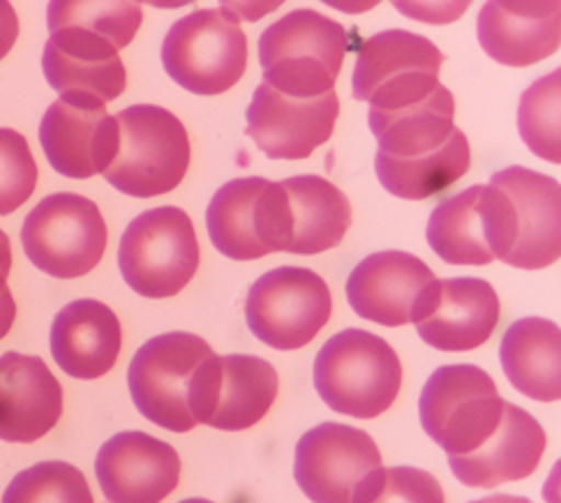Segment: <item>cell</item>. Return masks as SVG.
I'll list each match as a JSON object with an SVG mask.
<instances>
[{"label":"cell","instance_id":"cell-10","mask_svg":"<svg viewBox=\"0 0 561 503\" xmlns=\"http://www.w3.org/2000/svg\"><path fill=\"white\" fill-rule=\"evenodd\" d=\"M427 243L453 266H488L506 261L515 243L508 196L492 185H471L444 199L427 222Z\"/></svg>","mask_w":561,"mask_h":503},{"label":"cell","instance_id":"cell-26","mask_svg":"<svg viewBox=\"0 0 561 503\" xmlns=\"http://www.w3.org/2000/svg\"><path fill=\"white\" fill-rule=\"evenodd\" d=\"M453 116H456V100L446 85L398 112H370L368 123L379 141L375 162H412L437 156L458 133Z\"/></svg>","mask_w":561,"mask_h":503},{"label":"cell","instance_id":"cell-4","mask_svg":"<svg viewBox=\"0 0 561 503\" xmlns=\"http://www.w3.org/2000/svg\"><path fill=\"white\" fill-rule=\"evenodd\" d=\"M506 400L477 365H444L423 386L421 425L448 457H462L488 444L500 430Z\"/></svg>","mask_w":561,"mask_h":503},{"label":"cell","instance_id":"cell-21","mask_svg":"<svg viewBox=\"0 0 561 503\" xmlns=\"http://www.w3.org/2000/svg\"><path fill=\"white\" fill-rule=\"evenodd\" d=\"M42 70L54 91L89 93L114 102L125 93L127 72L112 39L75 24L49 26Z\"/></svg>","mask_w":561,"mask_h":503},{"label":"cell","instance_id":"cell-3","mask_svg":"<svg viewBox=\"0 0 561 503\" xmlns=\"http://www.w3.org/2000/svg\"><path fill=\"white\" fill-rule=\"evenodd\" d=\"M118 150L102 176L118 192L150 199L174 192L190 169L185 125L162 106L135 104L116 116Z\"/></svg>","mask_w":561,"mask_h":503},{"label":"cell","instance_id":"cell-12","mask_svg":"<svg viewBox=\"0 0 561 503\" xmlns=\"http://www.w3.org/2000/svg\"><path fill=\"white\" fill-rule=\"evenodd\" d=\"M329 284L308 268L283 266L259 277L245 300V319L256 340L277 352L308 346L331 321Z\"/></svg>","mask_w":561,"mask_h":503},{"label":"cell","instance_id":"cell-39","mask_svg":"<svg viewBox=\"0 0 561 503\" xmlns=\"http://www.w3.org/2000/svg\"><path fill=\"white\" fill-rule=\"evenodd\" d=\"M181 503H213V501H208V499H185Z\"/></svg>","mask_w":561,"mask_h":503},{"label":"cell","instance_id":"cell-9","mask_svg":"<svg viewBox=\"0 0 561 503\" xmlns=\"http://www.w3.org/2000/svg\"><path fill=\"white\" fill-rule=\"evenodd\" d=\"M215 352L192 333H164L148 340L127 369V386L144 419L169 432H190L197 421L190 413L194 375Z\"/></svg>","mask_w":561,"mask_h":503},{"label":"cell","instance_id":"cell-2","mask_svg":"<svg viewBox=\"0 0 561 503\" xmlns=\"http://www.w3.org/2000/svg\"><path fill=\"white\" fill-rule=\"evenodd\" d=\"M347 31L314 10H294L259 37L264 83L289 98H321L335 91Z\"/></svg>","mask_w":561,"mask_h":503},{"label":"cell","instance_id":"cell-31","mask_svg":"<svg viewBox=\"0 0 561 503\" xmlns=\"http://www.w3.org/2000/svg\"><path fill=\"white\" fill-rule=\"evenodd\" d=\"M3 503H95L89 480L68 465L51 459L24 469L12 478Z\"/></svg>","mask_w":561,"mask_h":503},{"label":"cell","instance_id":"cell-6","mask_svg":"<svg viewBox=\"0 0 561 503\" xmlns=\"http://www.w3.org/2000/svg\"><path fill=\"white\" fill-rule=\"evenodd\" d=\"M164 72L194 95L233 89L248 68V37L231 10H197L169 28L162 45Z\"/></svg>","mask_w":561,"mask_h":503},{"label":"cell","instance_id":"cell-32","mask_svg":"<svg viewBox=\"0 0 561 503\" xmlns=\"http://www.w3.org/2000/svg\"><path fill=\"white\" fill-rule=\"evenodd\" d=\"M144 12L139 3H81V0H56L49 3L47 24H75L112 39L125 49L141 26Z\"/></svg>","mask_w":561,"mask_h":503},{"label":"cell","instance_id":"cell-8","mask_svg":"<svg viewBox=\"0 0 561 503\" xmlns=\"http://www.w3.org/2000/svg\"><path fill=\"white\" fill-rule=\"evenodd\" d=\"M106 238L95 202L72 192L42 199L21 227V245L33 266L58 279L89 275L104 256Z\"/></svg>","mask_w":561,"mask_h":503},{"label":"cell","instance_id":"cell-11","mask_svg":"<svg viewBox=\"0 0 561 503\" xmlns=\"http://www.w3.org/2000/svg\"><path fill=\"white\" fill-rule=\"evenodd\" d=\"M213 245L233 261H254L287 252L289 208L279 183L268 179H236L225 183L206 210Z\"/></svg>","mask_w":561,"mask_h":503},{"label":"cell","instance_id":"cell-17","mask_svg":"<svg viewBox=\"0 0 561 503\" xmlns=\"http://www.w3.org/2000/svg\"><path fill=\"white\" fill-rule=\"evenodd\" d=\"M419 338L439 352H471L485 344L500 323V298L479 277L435 279L416 315Z\"/></svg>","mask_w":561,"mask_h":503},{"label":"cell","instance_id":"cell-14","mask_svg":"<svg viewBox=\"0 0 561 503\" xmlns=\"http://www.w3.org/2000/svg\"><path fill=\"white\" fill-rule=\"evenodd\" d=\"M275 367L256 356H210L190 388L192 419L222 432L254 427L277 398Z\"/></svg>","mask_w":561,"mask_h":503},{"label":"cell","instance_id":"cell-13","mask_svg":"<svg viewBox=\"0 0 561 503\" xmlns=\"http://www.w3.org/2000/svg\"><path fill=\"white\" fill-rule=\"evenodd\" d=\"M381 469V453L368 432L321 423L300 436L294 478L312 503H363Z\"/></svg>","mask_w":561,"mask_h":503},{"label":"cell","instance_id":"cell-1","mask_svg":"<svg viewBox=\"0 0 561 503\" xmlns=\"http://www.w3.org/2000/svg\"><path fill=\"white\" fill-rule=\"evenodd\" d=\"M402 386V363L383 338L350 328L333 335L314 358V388L335 413L377 419L393 407Z\"/></svg>","mask_w":561,"mask_h":503},{"label":"cell","instance_id":"cell-7","mask_svg":"<svg viewBox=\"0 0 561 503\" xmlns=\"http://www.w3.org/2000/svg\"><path fill=\"white\" fill-rule=\"evenodd\" d=\"M444 56L427 37L383 31L368 37L356 54L352 91L370 112H398L433 95L442 81Z\"/></svg>","mask_w":561,"mask_h":503},{"label":"cell","instance_id":"cell-38","mask_svg":"<svg viewBox=\"0 0 561 503\" xmlns=\"http://www.w3.org/2000/svg\"><path fill=\"white\" fill-rule=\"evenodd\" d=\"M469 503H534V501H529L525 496H513V494H492V496L469 501Z\"/></svg>","mask_w":561,"mask_h":503},{"label":"cell","instance_id":"cell-36","mask_svg":"<svg viewBox=\"0 0 561 503\" xmlns=\"http://www.w3.org/2000/svg\"><path fill=\"white\" fill-rule=\"evenodd\" d=\"M12 271V245L8 233L0 229V298H3L10 289H8V277Z\"/></svg>","mask_w":561,"mask_h":503},{"label":"cell","instance_id":"cell-16","mask_svg":"<svg viewBox=\"0 0 561 503\" xmlns=\"http://www.w3.org/2000/svg\"><path fill=\"white\" fill-rule=\"evenodd\" d=\"M337 116L335 91L304 100L277 93L262 81L245 112V133L271 160H306L333 137Z\"/></svg>","mask_w":561,"mask_h":503},{"label":"cell","instance_id":"cell-20","mask_svg":"<svg viewBox=\"0 0 561 503\" xmlns=\"http://www.w3.org/2000/svg\"><path fill=\"white\" fill-rule=\"evenodd\" d=\"M437 277L423 259L388 250L370 254L347 279L352 310L379 325L414 323L425 289Z\"/></svg>","mask_w":561,"mask_h":503},{"label":"cell","instance_id":"cell-19","mask_svg":"<svg viewBox=\"0 0 561 503\" xmlns=\"http://www.w3.org/2000/svg\"><path fill=\"white\" fill-rule=\"evenodd\" d=\"M95 476L110 503H162L179 488L181 457L146 432H121L100 448Z\"/></svg>","mask_w":561,"mask_h":503},{"label":"cell","instance_id":"cell-34","mask_svg":"<svg viewBox=\"0 0 561 503\" xmlns=\"http://www.w3.org/2000/svg\"><path fill=\"white\" fill-rule=\"evenodd\" d=\"M363 503H446L439 480L423 469H379Z\"/></svg>","mask_w":561,"mask_h":503},{"label":"cell","instance_id":"cell-5","mask_svg":"<svg viewBox=\"0 0 561 503\" xmlns=\"http://www.w3.org/2000/svg\"><path fill=\"white\" fill-rule=\"evenodd\" d=\"M199 240L190 215L162 206L135 217L118 248V266L127 287L144 298L181 294L199 268Z\"/></svg>","mask_w":561,"mask_h":503},{"label":"cell","instance_id":"cell-22","mask_svg":"<svg viewBox=\"0 0 561 503\" xmlns=\"http://www.w3.org/2000/svg\"><path fill=\"white\" fill-rule=\"evenodd\" d=\"M483 52L508 68H529L557 54L561 5L557 0H490L479 12Z\"/></svg>","mask_w":561,"mask_h":503},{"label":"cell","instance_id":"cell-18","mask_svg":"<svg viewBox=\"0 0 561 503\" xmlns=\"http://www.w3.org/2000/svg\"><path fill=\"white\" fill-rule=\"evenodd\" d=\"M492 187L502 190L513 206L515 243L504 264L538 271L561 256V190L546 173L508 167L492 173Z\"/></svg>","mask_w":561,"mask_h":503},{"label":"cell","instance_id":"cell-15","mask_svg":"<svg viewBox=\"0 0 561 503\" xmlns=\"http://www.w3.org/2000/svg\"><path fill=\"white\" fill-rule=\"evenodd\" d=\"M39 144L54 171L85 181L104 173L118 150V123L89 93H65L39 123Z\"/></svg>","mask_w":561,"mask_h":503},{"label":"cell","instance_id":"cell-37","mask_svg":"<svg viewBox=\"0 0 561 503\" xmlns=\"http://www.w3.org/2000/svg\"><path fill=\"white\" fill-rule=\"evenodd\" d=\"M14 319H16V302L12 291H8L3 298H0V340L12 331Z\"/></svg>","mask_w":561,"mask_h":503},{"label":"cell","instance_id":"cell-23","mask_svg":"<svg viewBox=\"0 0 561 503\" xmlns=\"http://www.w3.org/2000/svg\"><path fill=\"white\" fill-rule=\"evenodd\" d=\"M62 413V386L37 356H0V439L33 444L49 434Z\"/></svg>","mask_w":561,"mask_h":503},{"label":"cell","instance_id":"cell-29","mask_svg":"<svg viewBox=\"0 0 561 503\" xmlns=\"http://www.w3.org/2000/svg\"><path fill=\"white\" fill-rule=\"evenodd\" d=\"M471 164V148L462 129L437 156L412 162H375L377 179L393 196L409 202L430 199L458 183Z\"/></svg>","mask_w":561,"mask_h":503},{"label":"cell","instance_id":"cell-35","mask_svg":"<svg viewBox=\"0 0 561 503\" xmlns=\"http://www.w3.org/2000/svg\"><path fill=\"white\" fill-rule=\"evenodd\" d=\"M19 37V19L10 3L0 0V60H3Z\"/></svg>","mask_w":561,"mask_h":503},{"label":"cell","instance_id":"cell-24","mask_svg":"<svg viewBox=\"0 0 561 503\" xmlns=\"http://www.w3.org/2000/svg\"><path fill=\"white\" fill-rule=\"evenodd\" d=\"M546 432L523 407L506 404L504 421L488 444L462 457H448V465L467 488H497L511 480L529 478L546 453Z\"/></svg>","mask_w":561,"mask_h":503},{"label":"cell","instance_id":"cell-25","mask_svg":"<svg viewBox=\"0 0 561 503\" xmlns=\"http://www.w3.org/2000/svg\"><path fill=\"white\" fill-rule=\"evenodd\" d=\"M123 346V328L110 305L75 300L56 315L51 325V354L72 379H100L112 371Z\"/></svg>","mask_w":561,"mask_h":503},{"label":"cell","instance_id":"cell-33","mask_svg":"<svg viewBox=\"0 0 561 503\" xmlns=\"http://www.w3.org/2000/svg\"><path fill=\"white\" fill-rule=\"evenodd\" d=\"M37 185V164L31 146L16 129L0 127V215L24 206Z\"/></svg>","mask_w":561,"mask_h":503},{"label":"cell","instance_id":"cell-27","mask_svg":"<svg viewBox=\"0 0 561 503\" xmlns=\"http://www.w3.org/2000/svg\"><path fill=\"white\" fill-rule=\"evenodd\" d=\"M289 208V254H321L342 243L352 225V206L331 181L294 176L279 183Z\"/></svg>","mask_w":561,"mask_h":503},{"label":"cell","instance_id":"cell-30","mask_svg":"<svg viewBox=\"0 0 561 503\" xmlns=\"http://www.w3.org/2000/svg\"><path fill=\"white\" fill-rule=\"evenodd\" d=\"M561 72L554 70L543 79L534 81L520 98L517 106V129L523 141L529 146L534 156L546 162H561L559 146V91H561Z\"/></svg>","mask_w":561,"mask_h":503},{"label":"cell","instance_id":"cell-28","mask_svg":"<svg viewBox=\"0 0 561 503\" xmlns=\"http://www.w3.org/2000/svg\"><path fill=\"white\" fill-rule=\"evenodd\" d=\"M504 375L525 398L557 402L561 398V331L550 319H520L502 338Z\"/></svg>","mask_w":561,"mask_h":503}]
</instances>
